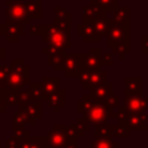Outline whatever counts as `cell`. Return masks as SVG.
Listing matches in <instances>:
<instances>
[{
	"instance_id": "1",
	"label": "cell",
	"mask_w": 148,
	"mask_h": 148,
	"mask_svg": "<svg viewBox=\"0 0 148 148\" xmlns=\"http://www.w3.org/2000/svg\"><path fill=\"white\" fill-rule=\"evenodd\" d=\"M116 117L120 118V123L127 126L130 130L146 131L148 130V116L147 113L129 112L125 107L120 108L116 113Z\"/></svg>"
},
{
	"instance_id": "2",
	"label": "cell",
	"mask_w": 148,
	"mask_h": 148,
	"mask_svg": "<svg viewBox=\"0 0 148 148\" xmlns=\"http://www.w3.org/2000/svg\"><path fill=\"white\" fill-rule=\"evenodd\" d=\"M130 43V26L113 25L107 34V46L110 49Z\"/></svg>"
},
{
	"instance_id": "3",
	"label": "cell",
	"mask_w": 148,
	"mask_h": 148,
	"mask_svg": "<svg viewBox=\"0 0 148 148\" xmlns=\"http://www.w3.org/2000/svg\"><path fill=\"white\" fill-rule=\"evenodd\" d=\"M64 64L68 77L77 75L84 69V55H68Z\"/></svg>"
},
{
	"instance_id": "4",
	"label": "cell",
	"mask_w": 148,
	"mask_h": 148,
	"mask_svg": "<svg viewBox=\"0 0 148 148\" xmlns=\"http://www.w3.org/2000/svg\"><path fill=\"white\" fill-rule=\"evenodd\" d=\"M125 108L129 112L146 113V110L148 109V97L143 96V95L126 96L125 97Z\"/></svg>"
},
{
	"instance_id": "5",
	"label": "cell",
	"mask_w": 148,
	"mask_h": 148,
	"mask_svg": "<svg viewBox=\"0 0 148 148\" xmlns=\"http://www.w3.org/2000/svg\"><path fill=\"white\" fill-rule=\"evenodd\" d=\"M101 66V49L92 47L88 49V53L84 55V69L90 72L100 70Z\"/></svg>"
},
{
	"instance_id": "6",
	"label": "cell",
	"mask_w": 148,
	"mask_h": 148,
	"mask_svg": "<svg viewBox=\"0 0 148 148\" xmlns=\"http://www.w3.org/2000/svg\"><path fill=\"white\" fill-rule=\"evenodd\" d=\"M8 17L12 21H23V22H27V12H26V7L25 4L18 1H10L8 3Z\"/></svg>"
},
{
	"instance_id": "7",
	"label": "cell",
	"mask_w": 148,
	"mask_h": 148,
	"mask_svg": "<svg viewBox=\"0 0 148 148\" xmlns=\"http://www.w3.org/2000/svg\"><path fill=\"white\" fill-rule=\"evenodd\" d=\"M125 82V95L126 96H136L143 95V78L142 77H126Z\"/></svg>"
},
{
	"instance_id": "8",
	"label": "cell",
	"mask_w": 148,
	"mask_h": 148,
	"mask_svg": "<svg viewBox=\"0 0 148 148\" xmlns=\"http://www.w3.org/2000/svg\"><path fill=\"white\" fill-rule=\"evenodd\" d=\"M107 13L100 8V5L97 4L95 0H91L86 7L83 8V21H88V22H94L95 20L105 16Z\"/></svg>"
},
{
	"instance_id": "9",
	"label": "cell",
	"mask_w": 148,
	"mask_h": 148,
	"mask_svg": "<svg viewBox=\"0 0 148 148\" xmlns=\"http://www.w3.org/2000/svg\"><path fill=\"white\" fill-rule=\"evenodd\" d=\"M78 35L82 36L84 42H100V36L96 34L92 22L88 21H83V23L78 25Z\"/></svg>"
},
{
	"instance_id": "10",
	"label": "cell",
	"mask_w": 148,
	"mask_h": 148,
	"mask_svg": "<svg viewBox=\"0 0 148 148\" xmlns=\"http://www.w3.org/2000/svg\"><path fill=\"white\" fill-rule=\"evenodd\" d=\"M130 7H120L114 13H112L113 25L118 26H130Z\"/></svg>"
},
{
	"instance_id": "11",
	"label": "cell",
	"mask_w": 148,
	"mask_h": 148,
	"mask_svg": "<svg viewBox=\"0 0 148 148\" xmlns=\"http://www.w3.org/2000/svg\"><path fill=\"white\" fill-rule=\"evenodd\" d=\"M4 33L7 34L8 42H16L18 39V36L23 34V26L22 23H20L18 21H12L10 20L8 22L7 26H4Z\"/></svg>"
},
{
	"instance_id": "12",
	"label": "cell",
	"mask_w": 148,
	"mask_h": 148,
	"mask_svg": "<svg viewBox=\"0 0 148 148\" xmlns=\"http://www.w3.org/2000/svg\"><path fill=\"white\" fill-rule=\"evenodd\" d=\"M92 26H94L96 34L101 38V36H104V35L107 36L109 29L113 26V21H112V18L108 17V16L105 14V16H103V17L95 20L94 22H92Z\"/></svg>"
},
{
	"instance_id": "13",
	"label": "cell",
	"mask_w": 148,
	"mask_h": 148,
	"mask_svg": "<svg viewBox=\"0 0 148 148\" xmlns=\"http://www.w3.org/2000/svg\"><path fill=\"white\" fill-rule=\"evenodd\" d=\"M107 82V73L104 70H95V72L90 73V78L87 83L84 84L86 88H96L99 86H103Z\"/></svg>"
},
{
	"instance_id": "14",
	"label": "cell",
	"mask_w": 148,
	"mask_h": 148,
	"mask_svg": "<svg viewBox=\"0 0 148 148\" xmlns=\"http://www.w3.org/2000/svg\"><path fill=\"white\" fill-rule=\"evenodd\" d=\"M112 90H113V84L112 83H105L103 86H99L96 88L91 90V97H94L95 100H99V101H104L108 96L112 95Z\"/></svg>"
},
{
	"instance_id": "15",
	"label": "cell",
	"mask_w": 148,
	"mask_h": 148,
	"mask_svg": "<svg viewBox=\"0 0 148 148\" xmlns=\"http://www.w3.org/2000/svg\"><path fill=\"white\" fill-rule=\"evenodd\" d=\"M105 13H114L120 8V0H95Z\"/></svg>"
},
{
	"instance_id": "16",
	"label": "cell",
	"mask_w": 148,
	"mask_h": 148,
	"mask_svg": "<svg viewBox=\"0 0 148 148\" xmlns=\"http://www.w3.org/2000/svg\"><path fill=\"white\" fill-rule=\"evenodd\" d=\"M26 7V12H27L29 17H33V18H38L42 16V3L40 1H31L29 4L25 5Z\"/></svg>"
},
{
	"instance_id": "17",
	"label": "cell",
	"mask_w": 148,
	"mask_h": 148,
	"mask_svg": "<svg viewBox=\"0 0 148 148\" xmlns=\"http://www.w3.org/2000/svg\"><path fill=\"white\" fill-rule=\"evenodd\" d=\"M131 130L127 126L122 125V123H118V125L113 126V135L114 136H130Z\"/></svg>"
},
{
	"instance_id": "18",
	"label": "cell",
	"mask_w": 148,
	"mask_h": 148,
	"mask_svg": "<svg viewBox=\"0 0 148 148\" xmlns=\"http://www.w3.org/2000/svg\"><path fill=\"white\" fill-rule=\"evenodd\" d=\"M92 148H118V143L110 140V139H101V140L96 142L92 146Z\"/></svg>"
},
{
	"instance_id": "19",
	"label": "cell",
	"mask_w": 148,
	"mask_h": 148,
	"mask_svg": "<svg viewBox=\"0 0 148 148\" xmlns=\"http://www.w3.org/2000/svg\"><path fill=\"white\" fill-rule=\"evenodd\" d=\"M118 103H120L118 97L114 96V95H110V96H108L107 99L103 101V104H105L107 107H109V108H114V107H118Z\"/></svg>"
},
{
	"instance_id": "20",
	"label": "cell",
	"mask_w": 148,
	"mask_h": 148,
	"mask_svg": "<svg viewBox=\"0 0 148 148\" xmlns=\"http://www.w3.org/2000/svg\"><path fill=\"white\" fill-rule=\"evenodd\" d=\"M113 64V55L104 53L101 55V65H112Z\"/></svg>"
},
{
	"instance_id": "21",
	"label": "cell",
	"mask_w": 148,
	"mask_h": 148,
	"mask_svg": "<svg viewBox=\"0 0 148 148\" xmlns=\"http://www.w3.org/2000/svg\"><path fill=\"white\" fill-rule=\"evenodd\" d=\"M142 53L143 55L148 53V35L142 36Z\"/></svg>"
}]
</instances>
